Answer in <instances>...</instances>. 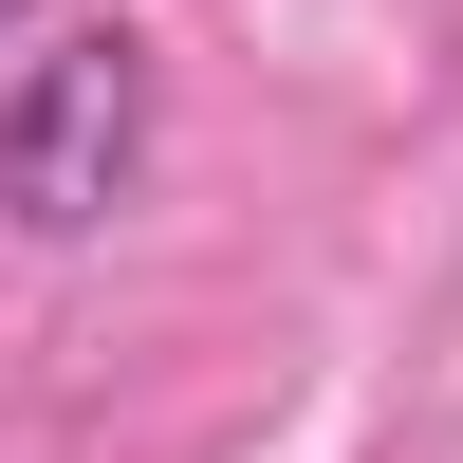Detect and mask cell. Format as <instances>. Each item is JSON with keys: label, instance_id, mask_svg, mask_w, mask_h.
Wrapping results in <instances>:
<instances>
[{"label": "cell", "instance_id": "6da1fadb", "mask_svg": "<svg viewBox=\"0 0 463 463\" xmlns=\"http://www.w3.org/2000/svg\"><path fill=\"white\" fill-rule=\"evenodd\" d=\"M148 148H167V56L130 19H93V37L0 74V222L19 241H111L148 204Z\"/></svg>", "mask_w": 463, "mask_h": 463}, {"label": "cell", "instance_id": "7a4b0ae2", "mask_svg": "<svg viewBox=\"0 0 463 463\" xmlns=\"http://www.w3.org/2000/svg\"><path fill=\"white\" fill-rule=\"evenodd\" d=\"M19 19H37V0H0V37H19Z\"/></svg>", "mask_w": 463, "mask_h": 463}]
</instances>
